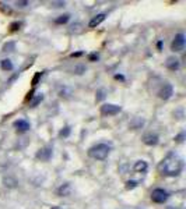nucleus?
I'll return each mask as SVG.
<instances>
[{
    "label": "nucleus",
    "mask_w": 186,
    "mask_h": 209,
    "mask_svg": "<svg viewBox=\"0 0 186 209\" xmlns=\"http://www.w3.org/2000/svg\"><path fill=\"white\" fill-rule=\"evenodd\" d=\"M37 158L41 160H43V162L49 160L50 158H52V148L45 147V148H42V149H39V152L37 154Z\"/></svg>",
    "instance_id": "6e6552de"
},
{
    "label": "nucleus",
    "mask_w": 186,
    "mask_h": 209,
    "mask_svg": "<svg viewBox=\"0 0 186 209\" xmlns=\"http://www.w3.org/2000/svg\"><path fill=\"white\" fill-rule=\"evenodd\" d=\"M52 209H62V208H59V206H53Z\"/></svg>",
    "instance_id": "473e14b6"
},
{
    "label": "nucleus",
    "mask_w": 186,
    "mask_h": 209,
    "mask_svg": "<svg viewBox=\"0 0 186 209\" xmlns=\"http://www.w3.org/2000/svg\"><path fill=\"white\" fill-rule=\"evenodd\" d=\"M3 184L6 187H10V188H14V187L17 186V180L16 179H13V177H4L3 179Z\"/></svg>",
    "instance_id": "2eb2a0df"
},
{
    "label": "nucleus",
    "mask_w": 186,
    "mask_h": 209,
    "mask_svg": "<svg viewBox=\"0 0 186 209\" xmlns=\"http://www.w3.org/2000/svg\"><path fill=\"white\" fill-rule=\"evenodd\" d=\"M14 127L17 128V131H20V133H25V131L30 130V123L25 120H17L14 123Z\"/></svg>",
    "instance_id": "9d476101"
},
{
    "label": "nucleus",
    "mask_w": 186,
    "mask_h": 209,
    "mask_svg": "<svg viewBox=\"0 0 186 209\" xmlns=\"http://www.w3.org/2000/svg\"><path fill=\"white\" fill-rule=\"evenodd\" d=\"M80 24H73L71 25V32H81V30H80Z\"/></svg>",
    "instance_id": "393cba45"
},
{
    "label": "nucleus",
    "mask_w": 186,
    "mask_h": 209,
    "mask_svg": "<svg viewBox=\"0 0 186 209\" xmlns=\"http://www.w3.org/2000/svg\"><path fill=\"white\" fill-rule=\"evenodd\" d=\"M105 99V91L104 89H98L97 91V102H101Z\"/></svg>",
    "instance_id": "aec40b11"
},
{
    "label": "nucleus",
    "mask_w": 186,
    "mask_h": 209,
    "mask_svg": "<svg viewBox=\"0 0 186 209\" xmlns=\"http://www.w3.org/2000/svg\"><path fill=\"white\" fill-rule=\"evenodd\" d=\"M158 169L164 176H170V177L179 176L183 169V160L176 154H168L164 158L162 162L159 163Z\"/></svg>",
    "instance_id": "f257e3e1"
},
{
    "label": "nucleus",
    "mask_w": 186,
    "mask_h": 209,
    "mask_svg": "<svg viewBox=\"0 0 186 209\" xmlns=\"http://www.w3.org/2000/svg\"><path fill=\"white\" fill-rule=\"evenodd\" d=\"M20 27H21L20 23H11L10 24V30L11 31H17V30H20Z\"/></svg>",
    "instance_id": "b1692460"
},
{
    "label": "nucleus",
    "mask_w": 186,
    "mask_h": 209,
    "mask_svg": "<svg viewBox=\"0 0 186 209\" xmlns=\"http://www.w3.org/2000/svg\"><path fill=\"white\" fill-rule=\"evenodd\" d=\"M109 152H111V148L108 147L106 144L94 145V147H91L90 149H88V155H90V158H93V159H95V160L106 159V156L109 155Z\"/></svg>",
    "instance_id": "f03ea898"
},
{
    "label": "nucleus",
    "mask_w": 186,
    "mask_h": 209,
    "mask_svg": "<svg viewBox=\"0 0 186 209\" xmlns=\"http://www.w3.org/2000/svg\"><path fill=\"white\" fill-rule=\"evenodd\" d=\"M182 138H183V134H181V135H178V137H176V138H175V140H176V141H178V142H182V141H183V140H182Z\"/></svg>",
    "instance_id": "c756f323"
},
{
    "label": "nucleus",
    "mask_w": 186,
    "mask_h": 209,
    "mask_svg": "<svg viewBox=\"0 0 186 209\" xmlns=\"http://www.w3.org/2000/svg\"><path fill=\"white\" fill-rule=\"evenodd\" d=\"M59 135H60V137H62V138H66V137H69V135H70V127H69V126H67V127H64L63 130L60 131V133H59Z\"/></svg>",
    "instance_id": "412c9836"
},
{
    "label": "nucleus",
    "mask_w": 186,
    "mask_h": 209,
    "mask_svg": "<svg viewBox=\"0 0 186 209\" xmlns=\"http://www.w3.org/2000/svg\"><path fill=\"white\" fill-rule=\"evenodd\" d=\"M57 195L59 197H67L70 195V186L69 184H63V186H60L59 188H57Z\"/></svg>",
    "instance_id": "ddd939ff"
},
{
    "label": "nucleus",
    "mask_w": 186,
    "mask_h": 209,
    "mask_svg": "<svg viewBox=\"0 0 186 209\" xmlns=\"http://www.w3.org/2000/svg\"><path fill=\"white\" fill-rule=\"evenodd\" d=\"M64 4H66V2H52L53 7H63Z\"/></svg>",
    "instance_id": "cd10ccee"
},
{
    "label": "nucleus",
    "mask_w": 186,
    "mask_h": 209,
    "mask_svg": "<svg viewBox=\"0 0 186 209\" xmlns=\"http://www.w3.org/2000/svg\"><path fill=\"white\" fill-rule=\"evenodd\" d=\"M28 2H16V6L17 7H20V9H23V7H25V6H28Z\"/></svg>",
    "instance_id": "bb28decb"
},
{
    "label": "nucleus",
    "mask_w": 186,
    "mask_h": 209,
    "mask_svg": "<svg viewBox=\"0 0 186 209\" xmlns=\"http://www.w3.org/2000/svg\"><path fill=\"white\" fill-rule=\"evenodd\" d=\"M183 48H185V35L178 34V35H175L172 43H171V50L172 52H182Z\"/></svg>",
    "instance_id": "39448f33"
},
{
    "label": "nucleus",
    "mask_w": 186,
    "mask_h": 209,
    "mask_svg": "<svg viewBox=\"0 0 186 209\" xmlns=\"http://www.w3.org/2000/svg\"><path fill=\"white\" fill-rule=\"evenodd\" d=\"M147 163L144 162V160H137L136 163H134V172H139V173H144V172H147Z\"/></svg>",
    "instance_id": "f8f14e48"
},
{
    "label": "nucleus",
    "mask_w": 186,
    "mask_h": 209,
    "mask_svg": "<svg viewBox=\"0 0 186 209\" xmlns=\"http://www.w3.org/2000/svg\"><path fill=\"white\" fill-rule=\"evenodd\" d=\"M115 78H116V80H120V81H123V80H125V78H123V75H119V74L115 75Z\"/></svg>",
    "instance_id": "7c9ffc66"
},
{
    "label": "nucleus",
    "mask_w": 186,
    "mask_h": 209,
    "mask_svg": "<svg viewBox=\"0 0 186 209\" xmlns=\"http://www.w3.org/2000/svg\"><path fill=\"white\" fill-rule=\"evenodd\" d=\"M137 187V181H134V180H129V181H126V190H133Z\"/></svg>",
    "instance_id": "4be33fe9"
},
{
    "label": "nucleus",
    "mask_w": 186,
    "mask_h": 209,
    "mask_svg": "<svg viewBox=\"0 0 186 209\" xmlns=\"http://www.w3.org/2000/svg\"><path fill=\"white\" fill-rule=\"evenodd\" d=\"M14 49H16V43L14 42H7L3 46V52H13Z\"/></svg>",
    "instance_id": "a211bd4d"
},
{
    "label": "nucleus",
    "mask_w": 186,
    "mask_h": 209,
    "mask_svg": "<svg viewBox=\"0 0 186 209\" xmlns=\"http://www.w3.org/2000/svg\"><path fill=\"white\" fill-rule=\"evenodd\" d=\"M120 110H122V108L118 106V104H113V103H105L101 106V115L102 116H115V115H118Z\"/></svg>",
    "instance_id": "7ed1b4c3"
},
{
    "label": "nucleus",
    "mask_w": 186,
    "mask_h": 209,
    "mask_svg": "<svg viewBox=\"0 0 186 209\" xmlns=\"http://www.w3.org/2000/svg\"><path fill=\"white\" fill-rule=\"evenodd\" d=\"M41 75H42V73H37V74H35V77H34V78H32V85H34V87L37 85L38 80L41 78Z\"/></svg>",
    "instance_id": "a878e982"
},
{
    "label": "nucleus",
    "mask_w": 186,
    "mask_h": 209,
    "mask_svg": "<svg viewBox=\"0 0 186 209\" xmlns=\"http://www.w3.org/2000/svg\"><path fill=\"white\" fill-rule=\"evenodd\" d=\"M105 17H106V16H105V14H104V13H101V14H97V16L94 17L93 20L90 21V24H88V25H90V28H95V27H98L101 23H102L104 20H105Z\"/></svg>",
    "instance_id": "9b49d317"
},
{
    "label": "nucleus",
    "mask_w": 186,
    "mask_h": 209,
    "mask_svg": "<svg viewBox=\"0 0 186 209\" xmlns=\"http://www.w3.org/2000/svg\"><path fill=\"white\" fill-rule=\"evenodd\" d=\"M157 46H158V49L161 50V48H162V42H158V45H157Z\"/></svg>",
    "instance_id": "2f4dec72"
},
{
    "label": "nucleus",
    "mask_w": 186,
    "mask_h": 209,
    "mask_svg": "<svg viewBox=\"0 0 186 209\" xmlns=\"http://www.w3.org/2000/svg\"><path fill=\"white\" fill-rule=\"evenodd\" d=\"M98 59H100V55H98V53H91V55L88 56V60H90V62H97Z\"/></svg>",
    "instance_id": "5701e85b"
},
{
    "label": "nucleus",
    "mask_w": 186,
    "mask_h": 209,
    "mask_svg": "<svg viewBox=\"0 0 186 209\" xmlns=\"http://www.w3.org/2000/svg\"><path fill=\"white\" fill-rule=\"evenodd\" d=\"M86 66L84 64H78V66H76L74 67V74H77V75H81V74H84L86 73Z\"/></svg>",
    "instance_id": "6ab92c4d"
},
{
    "label": "nucleus",
    "mask_w": 186,
    "mask_h": 209,
    "mask_svg": "<svg viewBox=\"0 0 186 209\" xmlns=\"http://www.w3.org/2000/svg\"><path fill=\"white\" fill-rule=\"evenodd\" d=\"M69 20H70V16H69V14H63V16H59V17H57L56 20H55V23H56L57 25H62V24H66Z\"/></svg>",
    "instance_id": "dca6fc26"
},
{
    "label": "nucleus",
    "mask_w": 186,
    "mask_h": 209,
    "mask_svg": "<svg viewBox=\"0 0 186 209\" xmlns=\"http://www.w3.org/2000/svg\"><path fill=\"white\" fill-rule=\"evenodd\" d=\"M168 209H178V208H168Z\"/></svg>",
    "instance_id": "72a5a7b5"
},
{
    "label": "nucleus",
    "mask_w": 186,
    "mask_h": 209,
    "mask_svg": "<svg viewBox=\"0 0 186 209\" xmlns=\"http://www.w3.org/2000/svg\"><path fill=\"white\" fill-rule=\"evenodd\" d=\"M172 94H173V87L171 84H168V82H165V84L161 87V89L158 91V96L161 99H164V101L170 99L171 96H172Z\"/></svg>",
    "instance_id": "423d86ee"
},
{
    "label": "nucleus",
    "mask_w": 186,
    "mask_h": 209,
    "mask_svg": "<svg viewBox=\"0 0 186 209\" xmlns=\"http://www.w3.org/2000/svg\"><path fill=\"white\" fill-rule=\"evenodd\" d=\"M168 193H166L165 190H162V188H155L151 193V199H153V202H155V204H164L168 199Z\"/></svg>",
    "instance_id": "20e7f679"
},
{
    "label": "nucleus",
    "mask_w": 186,
    "mask_h": 209,
    "mask_svg": "<svg viewBox=\"0 0 186 209\" xmlns=\"http://www.w3.org/2000/svg\"><path fill=\"white\" fill-rule=\"evenodd\" d=\"M143 142L148 147H154V145L158 144V135L157 134H153V133H148L143 137Z\"/></svg>",
    "instance_id": "1a4fd4ad"
},
{
    "label": "nucleus",
    "mask_w": 186,
    "mask_h": 209,
    "mask_svg": "<svg viewBox=\"0 0 186 209\" xmlns=\"http://www.w3.org/2000/svg\"><path fill=\"white\" fill-rule=\"evenodd\" d=\"M81 55H83V52H77V53H73V55H71V57H80Z\"/></svg>",
    "instance_id": "c85d7f7f"
},
{
    "label": "nucleus",
    "mask_w": 186,
    "mask_h": 209,
    "mask_svg": "<svg viewBox=\"0 0 186 209\" xmlns=\"http://www.w3.org/2000/svg\"><path fill=\"white\" fill-rule=\"evenodd\" d=\"M42 99H43V95L42 94H38L35 98L31 101V108H35V106H38V103H41L42 102Z\"/></svg>",
    "instance_id": "f3484780"
},
{
    "label": "nucleus",
    "mask_w": 186,
    "mask_h": 209,
    "mask_svg": "<svg viewBox=\"0 0 186 209\" xmlns=\"http://www.w3.org/2000/svg\"><path fill=\"white\" fill-rule=\"evenodd\" d=\"M165 66L166 69L171 70V71H176V70H179L181 67V62L178 57H175V56H171V57H168L165 62Z\"/></svg>",
    "instance_id": "0eeeda50"
},
{
    "label": "nucleus",
    "mask_w": 186,
    "mask_h": 209,
    "mask_svg": "<svg viewBox=\"0 0 186 209\" xmlns=\"http://www.w3.org/2000/svg\"><path fill=\"white\" fill-rule=\"evenodd\" d=\"M0 67H2L3 71H11V70H13V63H11L9 59H4V60H2V63H0Z\"/></svg>",
    "instance_id": "4468645a"
}]
</instances>
